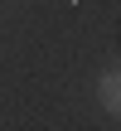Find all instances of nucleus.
<instances>
[{"instance_id": "nucleus-1", "label": "nucleus", "mask_w": 121, "mask_h": 131, "mask_svg": "<svg viewBox=\"0 0 121 131\" xmlns=\"http://www.w3.org/2000/svg\"><path fill=\"white\" fill-rule=\"evenodd\" d=\"M97 102H102L107 117H121V68L97 73Z\"/></svg>"}]
</instances>
